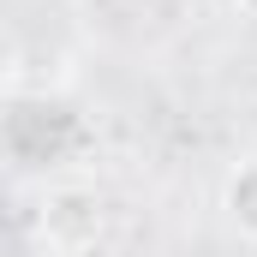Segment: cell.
Masks as SVG:
<instances>
[{
    "mask_svg": "<svg viewBox=\"0 0 257 257\" xmlns=\"http://www.w3.org/2000/svg\"><path fill=\"white\" fill-rule=\"evenodd\" d=\"M84 144V120L60 96H18L0 108V150L12 168H54Z\"/></svg>",
    "mask_w": 257,
    "mask_h": 257,
    "instance_id": "cell-1",
    "label": "cell"
},
{
    "mask_svg": "<svg viewBox=\"0 0 257 257\" xmlns=\"http://www.w3.org/2000/svg\"><path fill=\"white\" fill-rule=\"evenodd\" d=\"M221 209H227V221H233L239 239H257V156L239 162V168L221 180Z\"/></svg>",
    "mask_w": 257,
    "mask_h": 257,
    "instance_id": "cell-2",
    "label": "cell"
},
{
    "mask_svg": "<svg viewBox=\"0 0 257 257\" xmlns=\"http://www.w3.org/2000/svg\"><path fill=\"white\" fill-rule=\"evenodd\" d=\"M233 6H239V12H251V18H257V0H233Z\"/></svg>",
    "mask_w": 257,
    "mask_h": 257,
    "instance_id": "cell-3",
    "label": "cell"
}]
</instances>
